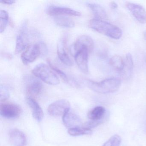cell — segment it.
I'll use <instances>...</instances> for the list:
<instances>
[{
    "mask_svg": "<svg viewBox=\"0 0 146 146\" xmlns=\"http://www.w3.org/2000/svg\"><path fill=\"white\" fill-rule=\"evenodd\" d=\"M89 26L94 30L112 39L118 40L122 36V31L119 27L106 21L96 19L90 20Z\"/></svg>",
    "mask_w": 146,
    "mask_h": 146,
    "instance_id": "1",
    "label": "cell"
},
{
    "mask_svg": "<svg viewBox=\"0 0 146 146\" xmlns=\"http://www.w3.org/2000/svg\"><path fill=\"white\" fill-rule=\"evenodd\" d=\"M87 84L90 88L100 94L113 93L118 90L121 85V80L117 78H112L105 79L100 82L87 80Z\"/></svg>",
    "mask_w": 146,
    "mask_h": 146,
    "instance_id": "2",
    "label": "cell"
},
{
    "mask_svg": "<svg viewBox=\"0 0 146 146\" xmlns=\"http://www.w3.org/2000/svg\"><path fill=\"white\" fill-rule=\"evenodd\" d=\"M32 72L34 76L47 84L56 85L60 83L58 76L49 66L45 64L42 63L37 65Z\"/></svg>",
    "mask_w": 146,
    "mask_h": 146,
    "instance_id": "3",
    "label": "cell"
},
{
    "mask_svg": "<svg viewBox=\"0 0 146 146\" xmlns=\"http://www.w3.org/2000/svg\"><path fill=\"white\" fill-rule=\"evenodd\" d=\"M28 21L25 20L21 25L16 40L15 52L20 53L28 46Z\"/></svg>",
    "mask_w": 146,
    "mask_h": 146,
    "instance_id": "4",
    "label": "cell"
},
{
    "mask_svg": "<svg viewBox=\"0 0 146 146\" xmlns=\"http://www.w3.org/2000/svg\"><path fill=\"white\" fill-rule=\"evenodd\" d=\"M70 105L68 101L60 100L53 102L48 108V112L52 116H63L70 110Z\"/></svg>",
    "mask_w": 146,
    "mask_h": 146,
    "instance_id": "5",
    "label": "cell"
},
{
    "mask_svg": "<svg viewBox=\"0 0 146 146\" xmlns=\"http://www.w3.org/2000/svg\"><path fill=\"white\" fill-rule=\"evenodd\" d=\"M21 108L19 106L11 102L1 103L0 106V114L3 117L13 119L21 114Z\"/></svg>",
    "mask_w": 146,
    "mask_h": 146,
    "instance_id": "6",
    "label": "cell"
},
{
    "mask_svg": "<svg viewBox=\"0 0 146 146\" xmlns=\"http://www.w3.org/2000/svg\"><path fill=\"white\" fill-rule=\"evenodd\" d=\"M41 53V48L38 44L29 45L21 55V59L24 64L28 65L34 62Z\"/></svg>",
    "mask_w": 146,
    "mask_h": 146,
    "instance_id": "7",
    "label": "cell"
},
{
    "mask_svg": "<svg viewBox=\"0 0 146 146\" xmlns=\"http://www.w3.org/2000/svg\"><path fill=\"white\" fill-rule=\"evenodd\" d=\"M75 61L81 70L85 74L88 73V57L90 53L87 48H82L74 52Z\"/></svg>",
    "mask_w": 146,
    "mask_h": 146,
    "instance_id": "8",
    "label": "cell"
},
{
    "mask_svg": "<svg viewBox=\"0 0 146 146\" xmlns=\"http://www.w3.org/2000/svg\"><path fill=\"white\" fill-rule=\"evenodd\" d=\"M47 13L51 16H69L71 17H80L81 13L69 7L56 5L49 6L47 8Z\"/></svg>",
    "mask_w": 146,
    "mask_h": 146,
    "instance_id": "9",
    "label": "cell"
},
{
    "mask_svg": "<svg viewBox=\"0 0 146 146\" xmlns=\"http://www.w3.org/2000/svg\"><path fill=\"white\" fill-rule=\"evenodd\" d=\"M67 37L66 36H64L58 43L57 54L60 60L64 64L72 66V62L67 52Z\"/></svg>",
    "mask_w": 146,
    "mask_h": 146,
    "instance_id": "10",
    "label": "cell"
},
{
    "mask_svg": "<svg viewBox=\"0 0 146 146\" xmlns=\"http://www.w3.org/2000/svg\"><path fill=\"white\" fill-rule=\"evenodd\" d=\"M126 6L139 23H146V11L143 7L140 5L130 2L127 3Z\"/></svg>",
    "mask_w": 146,
    "mask_h": 146,
    "instance_id": "11",
    "label": "cell"
},
{
    "mask_svg": "<svg viewBox=\"0 0 146 146\" xmlns=\"http://www.w3.org/2000/svg\"><path fill=\"white\" fill-rule=\"evenodd\" d=\"M43 85L39 80L32 78L29 81L26 85V92L28 97L34 98L39 96L42 91Z\"/></svg>",
    "mask_w": 146,
    "mask_h": 146,
    "instance_id": "12",
    "label": "cell"
},
{
    "mask_svg": "<svg viewBox=\"0 0 146 146\" xmlns=\"http://www.w3.org/2000/svg\"><path fill=\"white\" fill-rule=\"evenodd\" d=\"M94 43L91 37L88 35H82L78 38L73 46L74 52L82 48H87L91 53L94 50Z\"/></svg>",
    "mask_w": 146,
    "mask_h": 146,
    "instance_id": "13",
    "label": "cell"
},
{
    "mask_svg": "<svg viewBox=\"0 0 146 146\" xmlns=\"http://www.w3.org/2000/svg\"><path fill=\"white\" fill-rule=\"evenodd\" d=\"M9 138L14 146H26L27 139L23 132L18 129H13L9 133Z\"/></svg>",
    "mask_w": 146,
    "mask_h": 146,
    "instance_id": "14",
    "label": "cell"
},
{
    "mask_svg": "<svg viewBox=\"0 0 146 146\" xmlns=\"http://www.w3.org/2000/svg\"><path fill=\"white\" fill-rule=\"evenodd\" d=\"M63 122L64 125L69 129L80 127L82 124L81 119L70 110L63 115Z\"/></svg>",
    "mask_w": 146,
    "mask_h": 146,
    "instance_id": "15",
    "label": "cell"
},
{
    "mask_svg": "<svg viewBox=\"0 0 146 146\" xmlns=\"http://www.w3.org/2000/svg\"><path fill=\"white\" fill-rule=\"evenodd\" d=\"M106 114V109L103 107H96L94 109L90 111L88 113V117L92 121L103 123L106 119H107L108 116Z\"/></svg>",
    "mask_w": 146,
    "mask_h": 146,
    "instance_id": "16",
    "label": "cell"
},
{
    "mask_svg": "<svg viewBox=\"0 0 146 146\" xmlns=\"http://www.w3.org/2000/svg\"><path fill=\"white\" fill-rule=\"evenodd\" d=\"M27 103L31 108L32 111V115L34 118L38 122H40L43 119V111L41 107L40 106L35 99L31 97H27Z\"/></svg>",
    "mask_w": 146,
    "mask_h": 146,
    "instance_id": "17",
    "label": "cell"
},
{
    "mask_svg": "<svg viewBox=\"0 0 146 146\" xmlns=\"http://www.w3.org/2000/svg\"><path fill=\"white\" fill-rule=\"evenodd\" d=\"M134 68L133 59L131 54L128 53L126 55L123 68L121 72V75L124 78L128 79L130 77Z\"/></svg>",
    "mask_w": 146,
    "mask_h": 146,
    "instance_id": "18",
    "label": "cell"
},
{
    "mask_svg": "<svg viewBox=\"0 0 146 146\" xmlns=\"http://www.w3.org/2000/svg\"><path fill=\"white\" fill-rule=\"evenodd\" d=\"M88 5L96 19L102 20L107 18L106 10L100 5L96 3H90L88 4Z\"/></svg>",
    "mask_w": 146,
    "mask_h": 146,
    "instance_id": "19",
    "label": "cell"
},
{
    "mask_svg": "<svg viewBox=\"0 0 146 146\" xmlns=\"http://www.w3.org/2000/svg\"><path fill=\"white\" fill-rule=\"evenodd\" d=\"M54 20L57 25L63 28L71 29L75 26V23L73 20L67 17L64 16L55 17Z\"/></svg>",
    "mask_w": 146,
    "mask_h": 146,
    "instance_id": "20",
    "label": "cell"
},
{
    "mask_svg": "<svg viewBox=\"0 0 146 146\" xmlns=\"http://www.w3.org/2000/svg\"><path fill=\"white\" fill-rule=\"evenodd\" d=\"M109 63L110 65L114 70L120 72L122 71L123 68L124 61L121 56L118 55H114L110 59Z\"/></svg>",
    "mask_w": 146,
    "mask_h": 146,
    "instance_id": "21",
    "label": "cell"
},
{
    "mask_svg": "<svg viewBox=\"0 0 146 146\" xmlns=\"http://www.w3.org/2000/svg\"><path fill=\"white\" fill-rule=\"evenodd\" d=\"M68 132L70 135L78 136L82 135H91L92 133V130L91 129L87 127L82 128L78 127L69 129Z\"/></svg>",
    "mask_w": 146,
    "mask_h": 146,
    "instance_id": "22",
    "label": "cell"
},
{
    "mask_svg": "<svg viewBox=\"0 0 146 146\" xmlns=\"http://www.w3.org/2000/svg\"><path fill=\"white\" fill-rule=\"evenodd\" d=\"M0 33H3L6 29L9 22V15L8 13L5 10H1L0 13Z\"/></svg>",
    "mask_w": 146,
    "mask_h": 146,
    "instance_id": "23",
    "label": "cell"
},
{
    "mask_svg": "<svg viewBox=\"0 0 146 146\" xmlns=\"http://www.w3.org/2000/svg\"><path fill=\"white\" fill-rule=\"evenodd\" d=\"M121 142V137L118 135H115L111 137L102 146H119Z\"/></svg>",
    "mask_w": 146,
    "mask_h": 146,
    "instance_id": "24",
    "label": "cell"
},
{
    "mask_svg": "<svg viewBox=\"0 0 146 146\" xmlns=\"http://www.w3.org/2000/svg\"><path fill=\"white\" fill-rule=\"evenodd\" d=\"M48 65H49L48 66H50V68H51L55 72L57 73V74L59 76L63 79V80H64V81L66 82H69V79H68L67 75H66L64 72L62 71L60 69L58 68L57 66H55L53 64L51 63V61H49V60H48Z\"/></svg>",
    "mask_w": 146,
    "mask_h": 146,
    "instance_id": "25",
    "label": "cell"
},
{
    "mask_svg": "<svg viewBox=\"0 0 146 146\" xmlns=\"http://www.w3.org/2000/svg\"><path fill=\"white\" fill-rule=\"evenodd\" d=\"M10 96L8 89L4 85H1L0 88V97L1 102L6 100Z\"/></svg>",
    "mask_w": 146,
    "mask_h": 146,
    "instance_id": "26",
    "label": "cell"
},
{
    "mask_svg": "<svg viewBox=\"0 0 146 146\" xmlns=\"http://www.w3.org/2000/svg\"><path fill=\"white\" fill-rule=\"evenodd\" d=\"M109 7L111 9L115 10L118 8V5L116 2L114 1H112L109 3Z\"/></svg>",
    "mask_w": 146,
    "mask_h": 146,
    "instance_id": "27",
    "label": "cell"
},
{
    "mask_svg": "<svg viewBox=\"0 0 146 146\" xmlns=\"http://www.w3.org/2000/svg\"><path fill=\"white\" fill-rule=\"evenodd\" d=\"M15 2H16V1H12V0H9V1H5V0H3V1H1V3H2V4L6 5H13V4H14Z\"/></svg>",
    "mask_w": 146,
    "mask_h": 146,
    "instance_id": "28",
    "label": "cell"
},
{
    "mask_svg": "<svg viewBox=\"0 0 146 146\" xmlns=\"http://www.w3.org/2000/svg\"><path fill=\"white\" fill-rule=\"evenodd\" d=\"M143 36H144L145 40L146 41V31H144V33H143Z\"/></svg>",
    "mask_w": 146,
    "mask_h": 146,
    "instance_id": "29",
    "label": "cell"
},
{
    "mask_svg": "<svg viewBox=\"0 0 146 146\" xmlns=\"http://www.w3.org/2000/svg\"><path fill=\"white\" fill-rule=\"evenodd\" d=\"M144 60H145V63L146 64V53H145V55H144Z\"/></svg>",
    "mask_w": 146,
    "mask_h": 146,
    "instance_id": "30",
    "label": "cell"
},
{
    "mask_svg": "<svg viewBox=\"0 0 146 146\" xmlns=\"http://www.w3.org/2000/svg\"></svg>",
    "mask_w": 146,
    "mask_h": 146,
    "instance_id": "31",
    "label": "cell"
}]
</instances>
